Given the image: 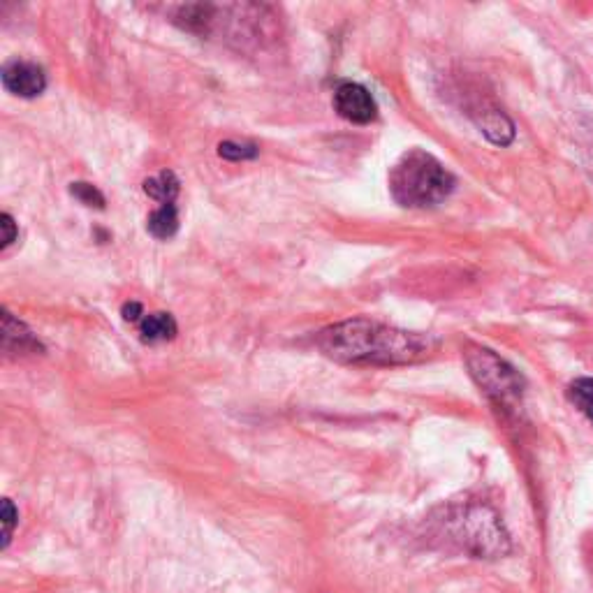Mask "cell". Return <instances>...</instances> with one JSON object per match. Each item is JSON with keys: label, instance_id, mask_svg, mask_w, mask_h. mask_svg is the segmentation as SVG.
<instances>
[{"label": "cell", "instance_id": "5bb4252c", "mask_svg": "<svg viewBox=\"0 0 593 593\" xmlns=\"http://www.w3.org/2000/svg\"><path fill=\"white\" fill-rule=\"evenodd\" d=\"M218 156L225 160H248L258 156L255 144H239V142H223L218 144Z\"/></svg>", "mask_w": 593, "mask_h": 593}, {"label": "cell", "instance_id": "e0dca14e", "mask_svg": "<svg viewBox=\"0 0 593 593\" xmlns=\"http://www.w3.org/2000/svg\"><path fill=\"white\" fill-rule=\"evenodd\" d=\"M123 318L126 320H139V316H144V311H142V304L139 302H128V304H123Z\"/></svg>", "mask_w": 593, "mask_h": 593}, {"label": "cell", "instance_id": "277c9868", "mask_svg": "<svg viewBox=\"0 0 593 593\" xmlns=\"http://www.w3.org/2000/svg\"><path fill=\"white\" fill-rule=\"evenodd\" d=\"M466 364L471 376L475 378V383H478L494 401H499V404H508V401L517 399L519 394H522V376H519L508 362H503L499 355H494L492 350H468Z\"/></svg>", "mask_w": 593, "mask_h": 593}, {"label": "cell", "instance_id": "6da1fadb", "mask_svg": "<svg viewBox=\"0 0 593 593\" xmlns=\"http://www.w3.org/2000/svg\"><path fill=\"white\" fill-rule=\"evenodd\" d=\"M318 348L343 364H408L427 357L436 341L357 318L322 329Z\"/></svg>", "mask_w": 593, "mask_h": 593}, {"label": "cell", "instance_id": "3957f363", "mask_svg": "<svg viewBox=\"0 0 593 593\" xmlns=\"http://www.w3.org/2000/svg\"><path fill=\"white\" fill-rule=\"evenodd\" d=\"M450 540L464 547L468 554L478 559H499L510 552L499 517L489 508H466L452 519H445Z\"/></svg>", "mask_w": 593, "mask_h": 593}, {"label": "cell", "instance_id": "30bf717a", "mask_svg": "<svg viewBox=\"0 0 593 593\" xmlns=\"http://www.w3.org/2000/svg\"><path fill=\"white\" fill-rule=\"evenodd\" d=\"M144 193L163 204H172L174 197L179 195V179L174 177V172L165 170L158 177L144 181Z\"/></svg>", "mask_w": 593, "mask_h": 593}, {"label": "cell", "instance_id": "4fadbf2b", "mask_svg": "<svg viewBox=\"0 0 593 593\" xmlns=\"http://www.w3.org/2000/svg\"><path fill=\"white\" fill-rule=\"evenodd\" d=\"M70 193L77 197L79 202L86 204V207H95V209H105V195L100 193L98 188L91 186V183L77 181L70 186Z\"/></svg>", "mask_w": 593, "mask_h": 593}, {"label": "cell", "instance_id": "8992f818", "mask_svg": "<svg viewBox=\"0 0 593 593\" xmlns=\"http://www.w3.org/2000/svg\"><path fill=\"white\" fill-rule=\"evenodd\" d=\"M3 86L19 98H35L45 91L47 77L40 65L28 61H12L3 68Z\"/></svg>", "mask_w": 593, "mask_h": 593}, {"label": "cell", "instance_id": "8fae6325", "mask_svg": "<svg viewBox=\"0 0 593 593\" xmlns=\"http://www.w3.org/2000/svg\"><path fill=\"white\" fill-rule=\"evenodd\" d=\"M480 128L494 144H508L515 137V128L512 123L505 119L501 112H485L480 119Z\"/></svg>", "mask_w": 593, "mask_h": 593}, {"label": "cell", "instance_id": "52a82bcc", "mask_svg": "<svg viewBox=\"0 0 593 593\" xmlns=\"http://www.w3.org/2000/svg\"><path fill=\"white\" fill-rule=\"evenodd\" d=\"M3 350L14 355H33L42 350L31 329L24 322L12 318V313H3Z\"/></svg>", "mask_w": 593, "mask_h": 593}, {"label": "cell", "instance_id": "9a60e30c", "mask_svg": "<svg viewBox=\"0 0 593 593\" xmlns=\"http://www.w3.org/2000/svg\"><path fill=\"white\" fill-rule=\"evenodd\" d=\"M14 524H17V510L10 499L3 501V549H7L14 533Z\"/></svg>", "mask_w": 593, "mask_h": 593}, {"label": "cell", "instance_id": "7c38bea8", "mask_svg": "<svg viewBox=\"0 0 593 593\" xmlns=\"http://www.w3.org/2000/svg\"><path fill=\"white\" fill-rule=\"evenodd\" d=\"M568 397L593 422V380L591 378H577L575 383L570 385Z\"/></svg>", "mask_w": 593, "mask_h": 593}, {"label": "cell", "instance_id": "ba28073f", "mask_svg": "<svg viewBox=\"0 0 593 593\" xmlns=\"http://www.w3.org/2000/svg\"><path fill=\"white\" fill-rule=\"evenodd\" d=\"M139 332H142V339L149 343L170 341L177 336V322H174L170 313H151V316H146L142 320Z\"/></svg>", "mask_w": 593, "mask_h": 593}, {"label": "cell", "instance_id": "5b68a950", "mask_svg": "<svg viewBox=\"0 0 593 593\" xmlns=\"http://www.w3.org/2000/svg\"><path fill=\"white\" fill-rule=\"evenodd\" d=\"M334 109L339 112V116L350 121V123H371L376 119L378 107L373 95L364 89L362 84H353L346 82L341 84L334 93Z\"/></svg>", "mask_w": 593, "mask_h": 593}, {"label": "cell", "instance_id": "2e32d148", "mask_svg": "<svg viewBox=\"0 0 593 593\" xmlns=\"http://www.w3.org/2000/svg\"><path fill=\"white\" fill-rule=\"evenodd\" d=\"M0 230H3V239H0V248H10L14 241H17V225H14L12 216L10 214H3L0 216Z\"/></svg>", "mask_w": 593, "mask_h": 593}, {"label": "cell", "instance_id": "9c48e42d", "mask_svg": "<svg viewBox=\"0 0 593 593\" xmlns=\"http://www.w3.org/2000/svg\"><path fill=\"white\" fill-rule=\"evenodd\" d=\"M149 232L156 239H172L179 230V211L174 204H163L158 211H153L149 218Z\"/></svg>", "mask_w": 593, "mask_h": 593}, {"label": "cell", "instance_id": "7a4b0ae2", "mask_svg": "<svg viewBox=\"0 0 593 593\" xmlns=\"http://www.w3.org/2000/svg\"><path fill=\"white\" fill-rule=\"evenodd\" d=\"M390 190L401 207H436L455 190V177L434 156L413 149L392 167Z\"/></svg>", "mask_w": 593, "mask_h": 593}]
</instances>
